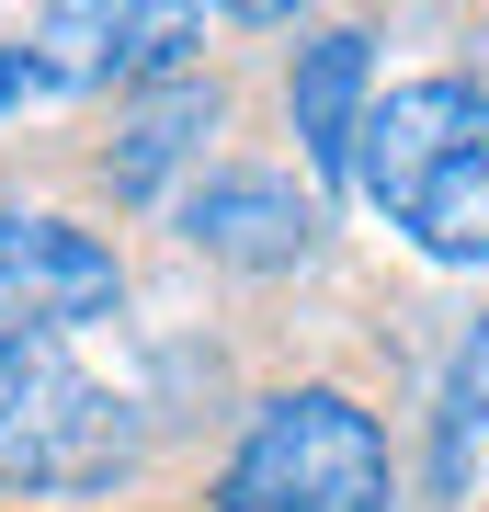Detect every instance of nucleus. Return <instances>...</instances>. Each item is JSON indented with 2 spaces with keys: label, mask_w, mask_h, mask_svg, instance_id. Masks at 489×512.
I'll use <instances>...</instances> for the list:
<instances>
[{
  "label": "nucleus",
  "mask_w": 489,
  "mask_h": 512,
  "mask_svg": "<svg viewBox=\"0 0 489 512\" xmlns=\"http://www.w3.org/2000/svg\"><path fill=\"white\" fill-rule=\"evenodd\" d=\"M160 444L137 376L91 365L80 330H0V490L12 501H114Z\"/></svg>",
  "instance_id": "1"
},
{
  "label": "nucleus",
  "mask_w": 489,
  "mask_h": 512,
  "mask_svg": "<svg viewBox=\"0 0 489 512\" xmlns=\"http://www.w3.org/2000/svg\"><path fill=\"white\" fill-rule=\"evenodd\" d=\"M410 467L387 444V421L353 399V387H273V399L239 410L217 478H205V512H399Z\"/></svg>",
  "instance_id": "2"
},
{
  "label": "nucleus",
  "mask_w": 489,
  "mask_h": 512,
  "mask_svg": "<svg viewBox=\"0 0 489 512\" xmlns=\"http://www.w3.org/2000/svg\"><path fill=\"white\" fill-rule=\"evenodd\" d=\"M171 239L194 262H217V274H308V262L330 251V205L308 194V171H285V160H217V171H194V183L171 194Z\"/></svg>",
  "instance_id": "3"
},
{
  "label": "nucleus",
  "mask_w": 489,
  "mask_h": 512,
  "mask_svg": "<svg viewBox=\"0 0 489 512\" xmlns=\"http://www.w3.org/2000/svg\"><path fill=\"white\" fill-rule=\"evenodd\" d=\"M217 35L205 12H126V0H57V12L23 23V57H35L46 92H160V80H194V46Z\"/></svg>",
  "instance_id": "4"
},
{
  "label": "nucleus",
  "mask_w": 489,
  "mask_h": 512,
  "mask_svg": "<svg viewBox=\"0 0 489 512\" xmlns=\"http://www.w3.org/2000/svg\"><path fill=\"white\" fill-rule=\"evenodd\" d=\"M489 137V80L478 69H410L364 103V137H353V205L399 217V205L433 183L444 160H467Z\"/></svg>",
  "instance_id": "5"
},
{
  "label": "nucleus",
  "mask_w": 489,
  "mask_h": 512,
  "mask_svg": "<svg viewBox=\"0 0 489 512\" xmlns=\"http://www.w3.org/2000/svg\"><path fill=\"white\" fill-rule=\"evenodd\" d=\"M126 308V262L103 228L46 217V205H0V330H103Z\"/></svg>",
  "instance_id": "6"
},
{
  "label": "nucleus",
  "mask_w": 489,
  "mask_h": 512,
  "mask_svg": "<svg viewBox=\"0 0 489 512\" xmlns=\"http://www.w3.org/2000/svg\"><path fill=\"white\" fill-rule=\"evenodd\" d=\"M376 92H387V69H376L364 23H319L296 46V69H285V137H296V171H308V194L330 217L353 205V137H364V103Z\"/></svg>",
  "instance_id": "7"
},
{
  "label": "nucleus",
  "mask_w": 489,
  "mask_h": 512,
  "mask_svg": "<svg viewBox=\"0 0 489 512\" xmlns=\"http://www.w3.org/2000/svg\"><path fill=\"white\" fill-rule=\"evenodd\" d=\"M217 137H228V92L217 80H160V92H126V114H114V148H103V183L114 205H160L171 217V194L194 183V171H217Z\"/></svg>",
  "instance_id": "8"
},
{
  "label": "nucleus",
  "mask_w": 489,
  "mask_h": 512,
  "mask_svg": "<svg viewBox=\"0 0 489 512\" xmlns=\"http://www.w3.org/2000/svg\"><path fill=\"white\" fill-rule=\"evenodd\" d=\"M387 228H399L433 274H489V137L467 148V160H444Z\"/></svg>",
  "instance_id": "9"
},
{
  "label": "nucleus",
  "mask_w": 489,
  "mask_h": 512,
  "mask_svg": "<svg viewBox=\"0 0 489 512\" xmlns=\"http://www.w3.org/2000/svg\"><path fill=\"white\" fill-rule=\"evenodd\" d=\"M478 444H489V308H478L467 330H455L444 387H433V490H444V501H467Z\"/></svg>",
  "instance_id": "10"
},
{
  "label": "nucleus",
  "mask_w": 489,
  "mask_h": 512,
  "mask_svg": "<svg viewBox=\"0 0 489 512\" xmlns=\"http://www.w3.org/2000/svg\"><path fill=\"white\" fill-rule=\"evenodd\" d=\"M23 103H46V80H35V57H23V35L0 46V126H12Z\"/></svg>",
  "instance_id": "11"
}]
</instances>
